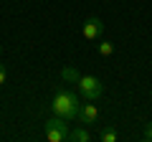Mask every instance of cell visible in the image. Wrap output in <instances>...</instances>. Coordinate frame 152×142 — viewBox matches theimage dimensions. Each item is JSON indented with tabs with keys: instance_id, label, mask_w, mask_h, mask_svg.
<instances>
[{
	"instance_id": "cell-12",
	"label": "cell",
	"mask_w": 152,
	"mask_h": 142,
	"mask_svg": "<svg viewBox=\"0 0 152 142\" xmlns=\"http://www.w3.org/2000/svg\"><path fill=\"white\" fill-rule=\"evenodd\" d=\"M0 51H3V46H0Z\"/></svg>"
},
{
	"instance_id": "cell-6",
	"label": "cell",
	"mask_w": 152,
	"mask_h": 142,
	"mask_svg": "<svg viewBox=\"0 0 152 142\" xmlns=\"http://www.w3.org/2000/svg\"><path fill=\"white\" fill-rule=\"evenodd\" d=\"M89 140H91V132L84 130V127H76L69 132V142H89Z\"/></svg>"
},
{
	"instance_id": "cell-9",
	"label": "cell",
	"mask_w": 152,
	"mask_h": 142,
	"mask_svg": "<svg viewBox=\"0 0 152 142\" xmlns=\"http://www.w3.org/2000/svg\"><path fill=\"white\" fill-rule=\"evenodd\" d=\"M96 51H99V53H102V56H112V53H114V46L109 43V41H99Z\"/></svg>"
},
{
	"instance_id": "cell-2",
	"label": "cell",
	"mask_w": 152,
	"mask_h": 142,
	"mask_svg": "<svg viewBox=\"0 0 152 142\" xmlns=\"http://www.w3.org/2000/svg\"><path fill=\"white\" fill-rule=\"evenodd\" d=\"M104 91V84L99 81L96 76H89V74H81L79 81H76V94L84 99V102H96Z\"/></svg>"
},
{
	"instance_id": "cell-1",
	"label": "cell",
	"mask_w": 152,
	"mask_h": 142,
	"mask_svg": "<svg viewBox=\"0 0 152 142\" xmlns=\"http://www.w3.org/2000/svg\"><path fill=\"white\" fill-rule=\"evenodd\" d=\"M79 99H76L74 91H69V89H58V91L53 94V102H51V109H53L56 117H64V119H76V114H79Z\"/></svg>"
},
{
	"instance_id": "cell-7",
	"label": "cell",
	"mask_w": 152,
	"mask_h": 142,
	"mask_svg": "<svg viewBox=\"0 0 152 142\" xmlns=\"http://www.w3.org/2000/svg\"><path fill=\"white\" fill-rule=\"evenodd\" d=\"M79 76H81V74H79L74 66H64V69H61V79L69 81V84H76V81H79Z\"/></svg>"
},
{
	"instance_id": "cell-4",
	"label": "cell",
	"mask_w": 152,
	"mask_h": 142,
	"mask_svg": "<svg viewBox=\"0 0 152 142\" xmlns=\"http://www.w3.org/2000/svg\"><path fill=\"white\" fill-rule=\"evenodd\" d=\"M102 33H104V23H102V18L89 15L86 20H84V26H81V36H84L86 41H99V38H102Z\"/></svg>"
},
{
	"instance_id": "cell-3",
	"label": "cell",
	"mask_w": 152,
	"mask_h": 142,
	"mask_svg": "<svg viewBox=\"0 0 152 142\" xmlns=\"http://www.w3.org/2000/svg\"><path fill=\"white\" fill-rule=\"evenodd\" d=\"M43 132H46V140H48V142H66V140H69V132H71L69 119L53 114L51 119H46Z\"/></svg>"
},
{
	"instance_id": "cell-11",
	"label": "cell",
	"mask_w": 152,
	"mask_h": 142,
	"mask_svg": "<svg viewBox=\"0 0 152 142\" xmlns=\"http://www.w3.org/2000/svg\"><path fill=\"white\" fill-rule=\"evenodd\" d=\"M5 79H8V71H5V66L0 64V86H3V84H5Z\"/></svg>"
},
{
	"instance_id": "cell-5",
	"label": "cell",
	"mask_w": 152,
	"mask_h": 142,
	"mask_svg": "<svg viewBox=\"0 0 152 142\" xmlns=\"http://www.w3.org/2000/svg\"><path fill=\"white\" fill-rule=\"evenodd\" d=\"M99 117V109H96V104L91 102H84L81 107H79V114H76V119H79V124H94Z\"/></svg>"
},
{
	"instance_id": "cell-10",
	"label": "cell",
	"mask_w": 152,
	"mask_h": 142,
	"mask_svg": "<svg viewBox=\"0 0 152 142\" xmlns=\"http://www.w3.org/2000/svg\"><path fill=\"white\" fill-rule=\"evenodd\" d=\"M142 140L152 142V122H147V124H145V130H142Z\"/></svg>"
},
{
	"instance_id": "cell-8",
	"label": "cell",
	"mask_w": 152,
	"mask_h": 142,
	"mask_svg": "<svg viewBox=\"0 0 152 142\" xmlns=\"http://www.w3.org/2000/svg\"><path fill=\"white\" fill-rule=\"evenodd\" d=\"M99 140H102V142H117V130H112V127H104V130L99 132Z\"/></svg>"
},
{
	"instance_id": "cell-13",
	"label": "cell",
	"mask_w": 152,
	"mask_h": 142,
	"mask_svg": "<svg viewBox=\"0 0 152 142\" xmlns=\"http://www.w3.org/2000/svg\"><path fill=\"white\" fill-rule=\"evenodd\" d=\"M107 3H109V0H107Z\"/></svg>"
}]
</instances>
